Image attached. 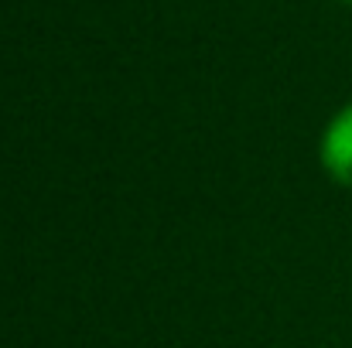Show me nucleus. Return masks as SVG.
Segmentation results:
<instances>
[{
  "mask_svg": "<svg viewBox=\"0 0 352 348\" xmlns=\"http://www.w3.org/2000/svg\"><path fill=\"white\" fill-rule=\"evenodd\" d=\"M322 164L332 181L352 188V103H346L322 137Z\"/></svg>",
  "mask_w": 352,
  "mask_h": 348,
  "instance_id": "obj_1",
  "label": "nucleus"
},
{
  "mask_svg": "<svg viewBox=\"0 0 352 348\" xmlns=\"http://www.w3.org/2000/svg\"><path fill=\"white\" fill-rule=\"evenodd\" d=\"M339 3H352V0H339Z\"/></svg>",
  "mask_w": 352,
  "mask_h": 348,
  "instance_id": "obj_2",
  "label": "nucleus"
}]
</instances>
